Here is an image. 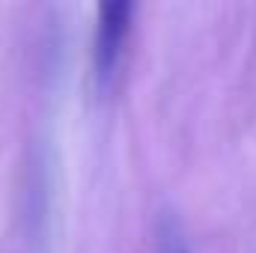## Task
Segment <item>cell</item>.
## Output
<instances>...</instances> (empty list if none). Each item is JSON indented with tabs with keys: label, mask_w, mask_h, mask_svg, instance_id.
<instances>
[{
	"label": "cell",
	"mask_w": 256,
	"mask_h": 253,
	"mask_svg": "<svg viewBox=\"0 0 256 253\" xmlns=\"http://www.w3.org/2000/svg\"><path fill=\"white\" fill-rule=\"evenodd\" d=\"M134 3L128 0H108L96 6V42H92V68H96V86L104 92L116 74V66L122 60L126 36L131 30Z\"/></svg>",
	"instance_id": "1"
},
{
	"label": "cell",
	"mask_w": 256,
	"mask_h": 253,
	"mask_svg": "<svg viewBox=\"0 0 256 253\" xmlns=\"http://www.w3.org/2000/svg\"><path fill=\"white\" fill-rule=\"evenodd\" d=\"M158 253H191L182 232H179V226L170 224V220H164L161 230H158Z\"/></svg>",
	"instance_id": "2"
}]
</instances>
